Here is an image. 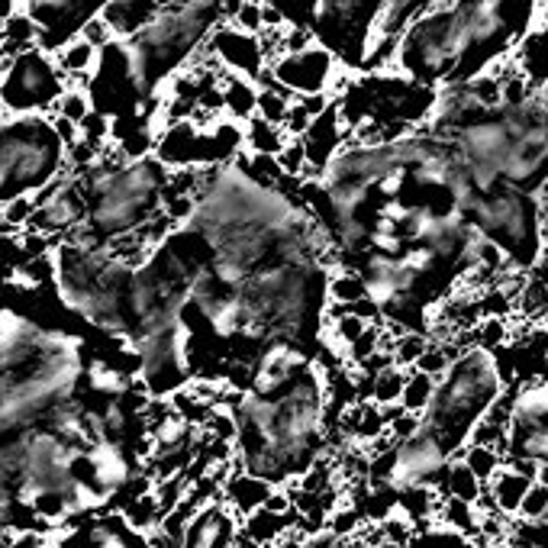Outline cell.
Returning <instances> with one entry per match:
<instances>
[{"mask_svg": "<svg viewBox=\"0 0 548 548\" xmlns=\"http://www.w3.org/2000/svg\"><path fill=\"white\" fill-rule=\"evenodd\" d=\"M310 126H313V113L300 104V97H294L291 110H287V117H284V133L287 136H307Z\"/></svg>", "mask_w": 548, "mask_h": 548, "instance_id": "obj_31", "label": "cell"}, {"mask_svg": "<svg viewBox=\"0 0 548 548\" xmlns=\"http://www.w3.org/2000/svg\"><path fill=\"white\" fill-rule=\"evenodd\" d=\"M471 342L484 345L490 352H500L510 342V320L507 316H481V323L471 329Z\"/></svg>", "mask_w": 548, "mask_h": 548, "instance_id": "obj_25", "label": "cell"}, {"mask_svg": "<svg viewBox=\"0 0 548 548\" xmlns=\"http://www.w3.org/2000/svg\"><path fill=\"white\" fill-rule=\"evenodd\" d=\"M362 297H368V284L358 268H339L329 274V300H333V304L349 307Z\"/></svg>", "mask_w": 548, "mask_h": 548, "instance_id": "obj_23", "label": "cell"}, {"mask_svg": "<svg viewBox=\"0 0 548 548\" xmlns=\"http://www.w3.org/2000/svg\"><path fill=\"white\" fill-rule=\"evenodd\" d=\"M55 52L42 42L0 59V110L4 113H55L71 88Z\"/></svg>", "mask_w": 548, "mask_h": 548, "instance_id": "obj_7", "label": "cell"}, {"mask_svg": "<svg viewBox=\"0 0 548 548\" xmlns=\"http://www.w3.org/2000/svg\"><path fill=\"white\" fill-rule=\"evenodd\" d=\"M107 4L110 0H23V10L33 17L42 46L55 52L68 39L81 36L84 26L100 17Z\"/></svg>", "mask_w": 548, "mask_h": 548, "instance_id": "obj_9", "label": "cell"}, {"mask_svg": "<svg viewBox=\"0 0 548 548\" xmlns=\"http://www.w3.org/2000/svg\"><path fill=\"white\" fill-rule=\"evenodd\" d=\"M162 4L165 0H110L100 17L110 23L113 36L129 39V36H136L139 30H146V26L158 17Z\"/></svg>", "mask_w": 548, "mask_h": 548, "instance_id": "obj_15", "label": "cell"}, {"mask_svg": "<svg viewBox=\"0 0 548 548\" xmlns=\"http://www.w3.org/2000/svg\"><path fill=\"white\" fill-rule=\"evenodd\" d=\"M545 0H432L400 36L394 68L442 88L471 81L523 46L548 13Z\"/></svg>", "mask_w": 548, "mask_h": 548, "instance_id": "obj_1", "label": "cell"}, {"mask_svg": "<svg viewBox=\"0 0 548 548\" xmlns=\"http://www.w3.org/2000/svg\"><path fill=\"white\" fill-rule=\"evenodd\" d=\"M78 136L59 113L0 110V213L59 184L75 165Z\"/></svg>", "mask_w": 548, "mask_h": 548, "instance_id": "obj_6", "label": "cell"}, {"mask_svg": "<svg viewBox=\"0 0 548 548\" xmlns=\"http://www.w3.org/2000/svg\"><path fill=\"white\" fill-rule=\"evenodd\" d=\"M442 497H455V500H465L471 507H481L484 503V494H487V484L468 468L465 458H455L449 471H445V481L439 487Z\"/></svg>", "mask_w": 548, "mask_h": 548, "instance_id": "obj_20", "label": "cell"}, {"mask_svg": "<svg viewBox=\"0 0 548 548\" xmlns=\"http://www.w3.org/2000/svg\"><path fill=\"white\" fill-rule=\"evenodd\" d=\"M374 548H397L391 542H381ZM403 548H500L497 542H490L487 536H471V532H461L449 523H439V519H423L420 526H416L413 539L403 545Z\"/></svg>", "mask_w": 548, "mask_h": 548, "instance_id": "obj_14", "label": "cell"}, {"mask_svg": "<svg viewBox=\"0 0 548 548\" xmlns=\"http://www.w3.org/2000/svg\"><path fill=\"white\" fill-rule=\"evenodd\" d=\"M507 387L510 371L503 368L500 355L484 345H465L445 374L436 378V394L420 413V432H426L449 458H461L474 429L507 394Z\"/></svg>", "mask_w": 548, "mask_h": 548, "instance_id": "obj_4", "label": "cell"}, {"mask_svg": "<svg viewBox=\"0 0 548 548\" xmlns=\"http://www.w3.org/2000/svg\"><path fill=\"white\" fill-rule=\"evenodd\" d=\"M220 23H226L220 0H165L146 30L120 39L142 107L158 100L165 84L197 59Z\"/></svg>", "mask_w": 548, "mask_h": 548, "instance_id": "obj_5", "label": "cell"}, {"mask_svg": "<svg viewBox=\"0 0 548 548\" xmlns=\"http://www.w3.org/2000/svg\"><path fill=\"white\" fill-rule=\"evenodd\" d=\"M55 59H59V65L65 68V75L71 81L88 84L97 62H100V49L84 36H75V39H68L62 49H55Z\"/></svg>", "mask_w": 548, "mask_h": 548, "instance_id": "obj_19", "label": "cell"}, {"mask_svg": "<svg viewBox=\"0 0 548 548\" xmlns=\"http://www.w3.org/2000/svg\"><path fill=\"white\" fill-rule=\"evenodd\" d=\"M287 136L284 126L278 123H268L255 113V117L245 123V152H258V155H278L284 146H287Z\"/></svg>", "mask_w": 548, "mask_h": 548, "instance_id": "obj_22", "label": "cell"}, {"mask_svg": "<svg viewBox=\"0 0 548 548\" xmlns=\"http://www.w3.org/2000/svg\"><path fill=\"white\" fill-rule=\"evenodd\" d=\"M223 107H226V117L236 120V123H249L255 113H258V84L255 78H245L239 71L229 68L223 81Z\"/></svg>", "mask_w": 548, "mask_h": 548, "instance_id": "obj_17", "label": "cell"}, {"mask_svg": "<svg viewBox=\"0 0 548 548\" xmlns=\"http://www.w3.org/2000/svg\"><path fill=\"white\" fill-rule=\"evenodd\" d=\"M407 374L410 368H400L397 362L384 365L381 371L368 374V400H374L378 407H391V403H400L403 387H407Z\"/></svg>", "mask_w": 548, "mask_h": 548, "instance_id": "obj_21", "label": "cell"}, {"mask_svg": "<svg viewBox=\"0 0 548 548\" xmlns=\"http://www.w3.org/2000/svg\"><path fill=\"white\" fill-rule=\"evenodd\" d=\"M207 49L226 68L239 71V75H245V78H255L265 65V52H262V42H258V36L242 33L239 26H233L229 20L216 26L210 42H207Z\"/></svg>", "mask_w": 548, "mask_h": 548, "instance_id": "obj_12", "label": "cell"}, {"mask_svg": "<svg viewBox=\"0 0 548 548\" xmlns=\"http://www.w3.org/2000/svg\"><path fill=\"white\" fill-rule=\"evenodd\" d=\"M278 487H271V484H265V481H258V478H252V474H245V471H239L236 465H233V471H229V478H226V484H223V490L220 494L233 503L236 507V513L245 519L249 513H255L258 507H265L268 503V497L274 494Z\"/></svg>", "mask_w": 548, "mask_h": 548, "instance_id": "obj_16", "label": "cell"}, {"mask_svg": "<svg viewBox=\"0 0 548 548\" xmlns=\"http://www.w3.org/2000/svg\"><path fill=\"white\" fill-rule=\"evenodd\" d=\"M71 171H75L84 194V223L71 236L104 245L142 239V229L168 213L165 191L171 181V165H165L155 152L126 155L117 142H110L91 162L71 165Z\"/></svg>", "mask_w": 548, "mask_h": 548, "instance_id": "obj_3", "label": "cell"}, {"mask_svg": "<svg viewBox=\"0 0 548 548\" xmlns=\"http://www.w3.org/2000/svg\"><path fill=\"white\" fill-rule=\"evenodd\" d=\"M13 539H17V532H0V548H10Z\"/></svg>", "mask_w": 548, "mask_h": 548, "instance_id": "obj_34", "label": "cell"}, {"mask_svg": "<svg viewBox=\"0 0 548 548\" xmlns=\"http://www.w3.org/2000/svg\"><path fill=\"white\" fill-rule=\"evenodd\" d=\"M17 10H23V0H0V26H4Z\"/></svg>", "mask_w": 548, "mask_h": 548, "instance_id": "obj_32", "label": "cell"}, {"mask_svg": "<svg viewBox=\"0 0 548 548\" xmlns=\"http://www.w3.org/2000/svg\"><path fill=\"white\" fill-rule=\"evenodd\" d=\"M233 26H239L242 33H252L258 36L265 30V0H242L239 10L233 13Z\"/></svg>", "mask_w": 548, "mask_h": 548, "instance_id": "obj_30", "label": "cell"}, {"mask_svg": "<svg viewBox=\"0 0 548 548\" xmlns=\"http://www.w3.org/2000/svg\"><path fill=\"white\" fill-rule=\"evenodd\" d=\"M461 458L468 461V468L478 474V478L484 484H490V478L503 468V452L494 449V445H478V442H471L465 452H461Z\"/></svg>", "mask_w": 548, "mask_h": 548, "instance_id": "obj_26", "label": "cell"}, {"mask_svg": "<svg viewBox=\"0 0 548 548\" xmlns=\"http://www.w3.org/2000/svg\"><path fill=\"white\" fill-rule=\"evenodd\" d=\"M226 400L236 416L233 465L239 471L287 490L323 461L333 387L320 358L281 387L229 391Z\"/></svg>", "mask_w": 548, "mask_h": 548, "instance_id": "obj_2", "label": "cell"}, {"mask_svg": "<svg viewBox=\"0 0 548 548\" xmlns=\"http://www.w3.org/2000/svg\"><path fill=\"white\" fill-rule=\"evenodd\" d=\"M532 484H536V478H529L526 471H519V468H513V465L503 461V468L487 484L481 513H494L500 519H513L519 513V507H523V500H526Z\"/></svg>", "mask_w": 548, "mask_h": 548, "instance_id": "obj_13", "label": "cell"}, {"mask_svg": "<svg viewBox=\"0 0 548 548\" xmlns=\"http://www.w3.org/2000/svg\"><path fill=\"white\" fill-rule=\"evenodd\" d=\"M52 548H152V532L139 529L123 510L84 516L78 529L59 532Z\"/></svg>", "mask_w": 548, "mask_h": 548, "instance_id": "obj_11", "label": "cell"}, {"mask_svg": "<svg viewBox=\"0 0 548 548\" xmlns=\"http://www.w3.org/2000/svg\"><path fill=\"white\" fill-rule=\"evenodd\" d=\"M278 162H281V168H284V175H287V178L304 181L307 168H310V155H307L304 139H300V136H291V139H287V146L278 152Z\"/></svg>", "mask_w": 548, "mask_h": 548, "instance_id": "obj_29", "label": "cell"}, {"mask_svg": "<svg viewBox=\"0 0 548 548\" xmlns=\"http://www.w3.org/2000/svg\"><path fill=\"white\" fill-rule=\"evenodd\" d=\"M503 461L529 478L548 468V378H532L513 391Z\"/></svg>", "mask_w": 548, "mask_h": 548, "instance_id": "obj_8", "label": "cell"}, {"mask_svg": "<svg viewBox=\"0 0 548 548\" xmlns=\"http://www.w3.org/2000/svg\"><path fill=\"white\" fill-rule=\"evenodd\" d=\"M294 97L297 94L291 88H258V117L284 126V117H287V110H291Z\"/></svg>", "mask_w": 548, "mask_h": 548, "instance_id": "obj_27", "label": "cell"}, {"mask_svg": "<svg viewBox=\"0 0 548 548\" xmlns=\"http://www.w3.org/2000/svg\"><path fill=\"white\" fill-rule=\"evenodd\" d=\"M500 548H548V503L536 516L503 519Z\"/></svg>", "mask_w": 548, "mask_h": 548, "instance_id": "obj_18", "label": "cell"}, {"mask_svg": "<svg viewBox=\"0 0 548 548\" xmlns=\"http://www.w3.org/2000/svg\"><path fill=\"white\" fill-rule=\"evenodd\" d=\"M429 336L426 333H416V329H403V333L394 339V362L400 368H413L420 362V355L429 349Z\"/></svg>", "mask_w": 548, "mask_h": 548, "instance_id": "obj_28", "label": "cell"}, {"mask_svg": "<svg viewBox=\"0 0 548 548\" xmlns=\"http://www.w3.org/2000/svg\"><path fill=\"white\" fill-rule=\"evenodd\" d=\"M432 394H436V378H432V374H426V371H420V368H410L407 387H403V397H400L403 410L423 413L429 407Z\"/></svg>", "mask_w": 548, "mask_h": 548, "instance_id": "obj_24", "label": "cell"}, {"mask_svg": "<svg viewBox=\"0 0 548 548\" xmlns=\"http://www.w3.org/2000/svg\"><path fill=\"white\" fill-rule=\"evenodd\" d=\"M242 542V516L223 494L200 500L187 513L178 548H239Z\"/></svg>", "mask_w": 548, "mask_h": 548, "instance_id": "obj_10", "label": "cell"}, {"mask_svg": "<svg viewBox=\"0 0 548 548\" xmlns=\"http://www.w3.org/2000/svg\"><path fill=\"white\" fill-rule=\"evenodd\" d=\"M336 548H374L371 542H365L362 536H345V539H339V545Z\"/></svg>", "mask_w": 548, "mask_h": 548, "instance_id": "obj_33", "label": "cell"}]
</instances>
